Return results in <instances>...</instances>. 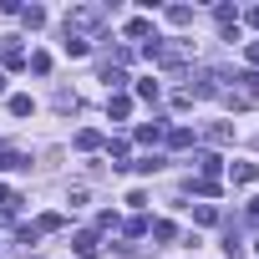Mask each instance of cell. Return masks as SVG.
<instances>
[{
    "label": "cell",
    "mask_w": 259,
    "mask_h": 259,
    "mask_svg": "<svg viewBox=\"0 0 259 259\" xmlns=\"http://www.w3.org/2000/svg\"><path fill=\"white\" fill-rule=\"evenodd\" d=\"M102 21H107L102 6H71V11H66V36H76V31H97Z\"/></svg>",
    "instance_id": "1"
},
{
    "label": "cell",
    "mask_w": 259,
    "mask_h": 259,
    "mask_svg": "<svg viewBox=\"0 0 259 259\" xmlns=\"http://www.w3.org/2000/svg\"><path fill=\"white\" fill-rule=\"evenodd\" d=\"M71 249H76L81 259H92V254H102V239H97V234H76V244H71Z\"/></svg>",
    "instance_id": "2"
},
{
    "label": "cell",
    "mask_w": 259,
    "mask_h": 259,
    "mask_svg": "<svg viewBox=\"0 0 259 259\" xmlns=\"http://www.w3.org/2000/svg\"><path fill=\"white\" fill-rule=\"evenodd\" d=\"M229 178H234V183H254V178H259V163H239Z\"/></svg>",
    "instance_id": "3"
},
{
    "label": "cell",
    "mask_w": 259,
    "mask_h": 259,
    "mask_svg": "<svg viewBox=\"0 0 259 259\" xmlns=\"http://www.w3.org/2000/svg\"><path fill=\"white\" fill-rule=\"evenodd\" d=\"M76 148H81V153H92V148H102V133H92V127H87V133H76Z\"/></svg>",
    "instance_id": "4"
},
{
    "label": "cell",
    "mask_w": 259,
    "mask_h": 259,
    "mask_svg": "<svg viewBox=\"0 0 259 259\" xmlns=\"http://www.w3.org/2000/svg\"><path fill=\"white\" fill-rule=\"evenodd\" d=\"M61 224H66L61 213H41V219H36V234H51V229H61Z\"/></svg>",
    "instance_id": "5"
},
{
    "label": "cell",
    "mask_w": 259,
    "mask_h": 259,
    "mask_svg": "<svg viewBox=\"0 0 259 259\" xmlns=\"http://www.w3.org/2000/svg\"><path fill=\"white\" fill-rule=\"evenodd\" d=\"M168 143H173V148H193V133H188V127H173Z\"/></svg>",
    "instance_id": "6"
},
{
    "label": "cell",
    "mask_w": 259,
    "mask_h": 259,
    "mask_svg": "<svg viewBox=\"0 0 259 259\" xmlns=\"http://www.w3.org/2000/svg\"><path fill=\"white\" fill-rule=\"evenodd\" d=\"M61 51H66V56H87V41H81V36H66Z\"/></svg>",
    "instance_id": "7"
},
{
    "label": "cell",
    "mask_w": 259,
    "mask_h": 259,
    "mask_svg": "<svg viewBox=\"0 0 259 259\" xmlns=\"http://www.w3.org/2000/svg\"><path fill=\"white\" fill-rule=\"evenodd\" d=\"M11 112H16V117H31L36 102H31V97H11Z\"/></svg>",
    "instance_id": "8"
},
{
    "label": "cell",
    "mask_w": 259,
    "mask_h": 259,
    "mask_svg": "<svg viewBox=\"0 0 259 259\" xmlns=\"http://www.w3.org/2000/svg\"><path fill=\"white\" fill-rule=\"evenodd\" d=\"M198 168H203V178H213L219 173V153H198Z\"/></svg>",
    "instance_id": "9"
},
{
    "label": "cell",
    "mask_w": 259,
    "mask_h": 259,
    "mask_svg": "<svg viewBox=\"0 0 259 259\" xmlns=\"http://www.w3.org/2000/svg\"><path fill=\"white\" fill-rule=\"evenodd\" d=\"M107 112H112V117H127V112H133V102H127V97H112Z\"/></svg>",
    "instance_id": "10"
},
{
    "label": "cell",
    "mask_w": 259,
    "mask_h": 259,
    "mask_svg": "<svg viewBox=\"0 0 259 259\" xmlns=\"http://www.w3.org/2000/svg\"><path fill=\"white\" fill-rule=\"evenodd\" d=\"M168 21H173V26H188V21H193V11H188V6H173V11H168Z\"/></svg>",
    "instance_id": "11"
},
{
    "label": "cell",
    "mask_w": 259,
    "mask_h": 259,
    "mask_svg": "<svg viewBox=\"0 0 259 259\" xmlns=\"http://www.w3.org/2000/svg\"><path fill=\"white\" fill-rule=\"evenodd\" d=\"M138 97H143V102H158V81H153V76H148V81H138Z\"/></svg>",
    "instance_id": "12"
},
{
    "label": "cell",
    "mask_w": 259,
    "mask_h": 259,
    "mask_svg": "<svg viewBox=\"0 0 259 259\" xmlns=\"http://www.w3.org/2000/svg\"><path fill=\"white\" fill-rule=\"evenodd\" d=\"M148 31H153V26H148V21H127V36H133V41H143V36H148Z\"/></svg>",
    "instance_id": "13"
},
{
    "label": "cell",
    "mask_w": 259,
    "mask_h": 259,
    "mask_svg": "<svg viewBox=\"0 0 259 259\" xmlns=\"http://www.w3.org/2000/svg\"><path fill=\"white\" fill-rule=\"evenodd\" d=\"M193 188H198V193H203V198H213V193H219V178H198V183H193Z\"/></svg>",
    "instance_id": "14"
},
{
    "label": "cell",
    "mask_w": 259,
    "mask_h": 259,
    "mask_svg": "<svg viewBox=\"0 0 259 259\" xmlns=\"http://www.w3.org/2000/svg\"><path fill=\"white\" fill-rule=\"evenodd\" d=\"M249 61H254V66H259V41H254V46H249Z\"/></svg>",
    "instance_id": "15"
},
{
    "label": "cell",
    "mask_w": 259,
    "mask_h": 259,
    "mask_svg": "<svg viewBox=\"0 0 259 259\" xmlns=\"http://www.w3.org/2000/svg\"><path fill=\"white\" fill-rule=\"evenodd\" d=\"M249 26H259V6H254V11H249Z\"/></svg>",
    "instance_id": "16"
},
{
    "label": "cell",
    "mask_w": 259,
    "mask_h": 259,
    "mask_svg": "<svg viewBox=\"0 0 259 259\" xmlns=\"http://www.w3.org/2000/svg\"><path fill=\"white\" fill-rule=\"evenodd\" d=\"M254 254H259V239H254Z\"/></svg>",
    "instance_id": "17"
}]
</instances>
